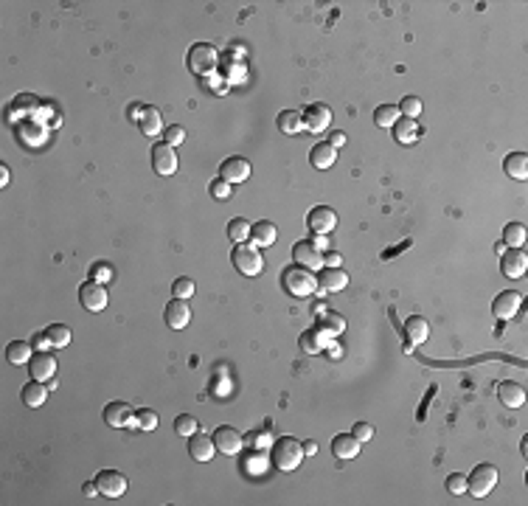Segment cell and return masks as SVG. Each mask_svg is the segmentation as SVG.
I'll use <instances>...</instances> for the list:
<instances>
[{
  "label": "cell",
  "mask_w": 528,
  "mask_h": 506,
  "mask_svg": "<svg viewBox=\"0 0 528 506\" xmlns=\"http://www.w3.org/2000/svg\"><path fill=\"white\" fill-rule=\"evenodd\" d=\"M281 284L284 290L295 299H312L318 293V273L301 267V264H292L281 273Z\"/></svg>",
  "instance_id": "6da1fadb"
},
{
  "label": "cell",
  "mask_w": 528,
  "mask_h": 506,
  "mask_svg": "<svg viewBox=\"0 0 528 506\" xmlns=\"http://www.w3.org/2000/svg\"><path fill=\"white\" fill-rule=\"evenodd\" d=\"M304 456H307L304 445H301L298 439H292V436H281V439H275V445H273V450H270V461H273L281 473H292V470H298L301 461H304Z\"/></svg>",
  "instance_id": "7a4b0ae2"
},
{
  "label": "cell",
  "mask_w": 528,
  "mask_h": 506,
  "mask_svg": "<svg viewBox=\"0 0 528 506\" xmlns=\"http://www.w3.org/2000/svg\"><path fill=\"white\" fill-rule=\"evenodd\" d=\"M186 65H189V70L194 77H211L216 70V65H219V51L211 42H194L189 48Z\"/></svg>",
  "instance_id": "3957f363"
},
{
  "label": "cell",
  "mask_w": 528,
  "mask_h": 506,
  "mask_svg": "<svg viewBox=\"0 0 528 506\" xmlns=\"http://www.w3.org/2000/svg\"><path fill=\"white\" fill-rule=\"evenodd\" d=\"M231 262H234V267H237L242 276H262V270H264V256H262L259 248L250 245V242L237 245V248L231 251Z\"/></svg>",
  "instance_id": "277c9868"
},
{
  "label": "cell",
  "mask_w": 528,
  "mask_h": 506,
  "mask_svg": "<svg viewBox=\"0 0 528 506\" xmlns=\"http://www.w3.org/2000/svg\"><path fill=\"white\" fill-rule=\"evenodd\" d=\"M497 478H500V473H497L495 464H478V467L467 475V489H470L475 498H486V495L497 487Z\"/></svg>",
  "instance_id": "5b68a950"
},
{
  "label": "cell",
  "mask_w": 528,
  "mask_h": 506,
  "mask_svg": "<svg viewBox=\"0 0 528 506\" xmlns=\"http://www.w3.org/2000/svg\"><path fill=\"white\" fill-rule=\"evenodd\" d=\"M292 259H295V264L307 267V270H312V273H321V270H323V251H321L312 239L295 242V245H292Z\"/></svg>",
  "instance_id": "8992f818"
},
{
  "label": "cell",
  "mask_w": 528,
  "mask_h": 506,
  "mask_svg": "<svg viewBox=\"0 0 528 506\" xmlns=\"http://www.w3.org/2000/svg\"><path fill=\"white\" fill-rule=\"evenodd\" d=\"M214 445L222 456H239L242 448H245V439H242V433L231 425H219L214 430Z\"/></svg>",
  "instance_id": "52a82bcc"
},
{
  "label": "cell",
  "mask_w": 528,
  "mask_h": 506,
  "mask_svg": "<svg viewBox=\"0 0 528 506\" xmlns=\"http://www.w3.org/2000/svg\"><path fill=\"white\" fill-rule=\"evenodd\" d=\"M307 228H310L315 237H329V234L337 228V214H335L329 205H315V208L307 214Z\"/></svg>",
  "instance_id": "ba28073f"
},
{
  "label": "cell",
  "mask_w": 528,
  "mask_h": 506,
  "mask_svg": "<svg viewBox=\"0 0 528 506\" xmlns=\"http://www.w3.org/2000/svg\"><path fill=\"white\" fill-rule=\"evenodd\" d=\"M79 301H82V307H85L88 313H102V310H107V304H110L107 287L99 284V281H85V284L79 287Z\"/></svg>",
  "instance_id": "9c48e42d"
},
{
  "label": "cell",
  "mask_w": 528,
  "mask_h": 506,
  "mask_svg": "<svg viewBox=\"0 0 528 506\" xmlns=\"http://www.w3.org/2000/svg\"><path fill=\"white\" fill-rule=\"evenodd\" d=\"M177 166H180V161H177L175 147H169V143H155V147H152V169L158 175L169 177V175L177 172Z\"/></svg>",
  "instance_id": "30bf717a"
},
{
  "label": "cell",
  "mask_w": 528,
  "mask_h": 506,
  "mask_svg": "<svg viewBox=\"0 0 528 506\" xmlns=\"http://www.w3.org/2000/svg\"><path fill=\"white\" fill-rule=\"evenodd\" d=\"M349 287V276L343 267H323L318 273V293L321 296H329V293H340Z\"/></svg>",
  "instance_id": "8fae6325"
},
{
  "label": "cell",
  "mask_w": 528,
  "mask_h": 506,
  "mask_svg": "<svg viewBox=\"0 0 528 506\" xmlns=\"http://www.w3.org/2000/svg\"><path fill=\"white\" fill-rule=\"evenodd\" d=\"M104 422H107L110 427H135V408H132L129 402H121V400L107 402V408H104Z\"/></svg>",
  "instance_id": "7c38bea8"
},
{
  "label": "cell",
  "mask_w": 528,
  "mask_h": 506,
  "mask_svg": "<svg viewBox=\"0 0 528 506\" xmlns=\"http://www.w3.org/2000/svg\"><path fill=\"white\" fill-rule=\"evenodd\" d=\"M96 484H99V492L107 495V498H121L127 492V487H129L127 475L118 473V470H102L96 475Z\"/></svg>",
  "instance_id": "4fadbf2b"
},
{
  "label": "cell",
  "mask_w": 528,
  "mask_h": 506,
  "mask_svg": "<svg viewBox=\"0 0 528 506\" xmlns=\"http://www.w3.org/2000/svg\"><path fill=\"white\" fill-rule=\"evenodd\" d=\"M29 372H31V380L51 383L56 377V357L51 351H37L29 363Z\"/></svg>",
  "instance_id": "5bb4252c"
},
{
  "label": "cell",
  "mask_w": 528,
  "mask_h": 506,
  "mask_svg": "<svg viewBox=\"0 0 528 506\" xmlns=\"http://www.w3.org/2000/svg\"><path fill=\"white\" fill-rule=\"evenodd\" d=\"M528 267V256L522 248H506V253H500V273L506 278H520Z\"/></svg>",
  "instance_id": "9a60e30c"
},
{
  "label": "cell",
  "mask_w": 528,
  "mask_h": 506,
  "mask_svg": "<svg viewBox=\"0 0 528 506\" xmlns=\"http://www.w3.org/2000/svg\"><path fill=\"white\" fill-rule=\"evenodd\" d=\"M402 332H405V351H413L416 346H422V343L427 340V335H430V324H427L422 315H410V318L405 321Z\"/></svg>",
  "instance_id": "2e32d148"
},
{
  "label": "cell",
  "mask_w": 528,
  "mask_h": 506,
  "mask_svg": "<svg viewBox=\"0 0 528 506\" xmlns=\"http://www.w3.org/2000/svg\"><path fill=\"white\" fill-rule=\"evenodd\" d=\"M329 124H332V110L326 107V104H321V102H315V104H310L307 110H304V129H310V132H323V129H329Z\"/></svg>",
  "instance_id": "e0dca14e"
},
{
  "label": "cell",
  "mask_w": 528,
  "mask_h": 506,
  "mask_svg": "<svg viewBox=\"0 0 528 506\" xmlns=\"http://www.w3.org/2000/svg\"><path fill=\"white\" fill-rule=\"evenodd\" d=\"M163 321H166L169 329H186L189 321H191V307H189V301H183V299H172V301L166 304Z\"/></svg>",
  "instance_id": "ac0fdd59"
},
{
  "label": "cell",
  "mask_w": 528,
  "mask_h": 506,
  "mask_svg": "<svg viewBox=\"0 0 528 506\" xmlns=\"http://www.w3.org/2000/svg\"><path fill=\"white\" fill-rule=\"evenodd\" d=\"M520 304H522V296L514 293V290H506V293H500V296L492 301V313H495V318H500V321H511V318L517 315Z\"/></svg>",
  "instance_id": "d6986e66"
},
{
  "label": "cell",
  "mask_w": 528,
  "mask_h": 506,
  "mask_svg": "<svg viewBox=\"0 0 528 506\" xmlns=\"http://www.w3.org/2000/svg\"><path fill=\"white\" fill-rule=\"evenodd\" d=\"M219 177L228 183H245L250 177V161L248 158H228L219 166Z\"/></svg>",
  "instance_id": "ffe728a7"
},
{
  "label": "cell",
  "mask_w": 528,
  "mask_h": 506,
  "mask_svg": "<svg viewBox=\"0 0 528 506\" xmlns=\"http://www.w3.org/2000/svg\"><path fill=\"white\" fill-rule=\"evenodd\" d=\"M298 343H301V349H304V351L318 354V351H323V349L332 346V335H329L323 326H312V329H307L304 335H301Z\"/></svg>",
  "instance_id": "44dd1931"
},
{
  "label": "cell",
  "mask_w": 528,
  "mask_h": 506,
  "mask_svg": "<svg viewBox=\"0 0 528 506\" xmlns=\"http://www.w3.org/2000/svg\"><path fill=\"white\" fill-rule=\"evenodd\" d=\"M216 453V445H214V436H202V433H194L189 436V456L194 461H211Z\"/></svg>",
  "instance_id": "7402d4cb"
},
{
  "label": "cell",
  "mask_w": 528,
  "mask_h": 506,
  "mask_svg": "<svg viewBox=\"0 0 528 506\" xmlns=\"http://www.w3.org/2000/svg\"><path fill=\"white\" fill-rule=\"evenodd\" d=\"M497 400L506 405V408H522L525 405V388L520 386V383H514V380H506V383H500L497 386Z\"/></svg>",
  "instance_id": "603a6c76"
},
{
  "label": "cell",
  "mask_w": 528,
  "mask_h": 506,
  "mask_svg": "<svg viewBox=\"0 0 528 506\" xmlns=\"http://www.w3.org/2000/svg\"><path fill=\"white\" fill-rule=\"evenodd\" d=\"M332 453L343 461L360 456V442L354 439V433H337V436L332 439Z\"/></svg>",
  "instance_id": "cb8c5ba5"
},
{
  "label": "cell",
  "mask_w": 528,
  "mask_h": 506,
  "mask_svg": "<svg viewBox=\"0 0 528 506\" xmlns=\"http://www.w3.org/2000/svg\"><path fill=\"white\" fill-rule=\"evenodd\" d=\"M31 357H34V343L29 340H12L6 346V360L12 366H29Z\"/></svg>",
  "instance_id": "d4e9b609"
},
{
  "label": "cell",
  "mask_w": 528,
  "mask_h": 506,
  "mask_svg": "<svg viewBox=\"0 0 528 506\" xmlns=\"http://www.w3.org/2000/svg\"><path fill=\"white\" fill-rule=\"evenodd\" d=\"M275 239H278V228H275V223H270V220H259V223H253L250 242H253L256 248H270Z\"/></svg>",
  "instance_id": "484cf974"
},
{
  "label": "cell",
  "mask_w": 528,
  "mask_h": 506,
  "mask_svg": "<svg viewBox=\"0 0 528 506\" xmlns=\"http://www.w3.org/2000/svg\"><path fill=\"white\" fill-rule=\"evenodd\" d=\"M138 129L146 138H158L163 132V116H161V110L158 107H146L143 116H141V121H138Z\"/></svg>",
  "instance_id": "4316f807"
},
{
  "label": "cell",
  "mask_w": 528,
  "mask_h": 506,
  "mask_svg": "<svg viewBox=\"0 0 528 506\" xmlns=\"http://www.w3.org/2000/svg\"><path fill=\"white\" fill-rule=\"evenodd\" d=\"M337 161V150L332 147V143H315L312 152H310V164L315 169H332Z\"/></svg>",
  "instance_id": "83f0119b"
},
{
  "label": "cell",
  "mask_w": 528,
  "mask_h": 506,
  "mask_svg": "<svg viewBox=\"0 0 528 506\" xmlns=\"http://www.w3.org/2000/svg\"><path fill=\"white\" fill-rule=\"evenodd\" d=\"M503 169L511 180H525L528 177V155L525 152H511L506 161H503Z\"/></svg>",
  "instance_id": "f1b7e54d"
},
{
  "label": "cell",
  "mask_w": 528,
  "mask_h": 506,
  "mask_svg": "<svg viewBox=\"0 0 528 506\" xmlns=\"http://www.w3.org/2000/svg\"><path fill=\"white\" fill-rule=\"evenodd\" d=\"M48 386L45 383H40V380H31L29 386H23V402L29 405V408H40V405H45V400H48Z\"/></svg>",
  "instance_id": "f546056e"
},
{
  "label": "cell",
  "mask_w": 528,
  "mask_h": 506,
  "mask_svg": "<svg viewBox=\"0 0 528 506\" xmlns=\"http://www.w3.org/2000/svg\"><path fill=\"white\" fill-rule=\"evenodd\" d=\"M394 141H399V143H413L416 138H419V124H416V118H399L394 127Z\"/></svg>",
  "instance_id": "4dcf8cb0"
},
{
  "label": "cell",
  "mask_w": 528,
  "mask_h": 506,
  "mask_svg": "<svg viewBox=\"0 0 528 506\" xmlns=\"http://www.w3.org/2000/svg\"><path fill=\"white\" fill-rule=\"evenodd\" d=\"M278 129L284 135H298L301 129H304V113H298V110H284L278 113Z\"/></svg>",
  "instance_id": "1f68e13d"
},
{
  "label": "cell",
  "mask_w": 528,
  "mask_h": 506,
  "mask_svg": "<svg viewBox=\"0 0 528 506\" xmlns=\"http://www.w3.org/2000/svg\"><path fill=\"white\" fill-rule=\"evenodd\" d=\"M250 231H253V226L245 220V216H234V220L228 223V237L234 239V245L248 242V239H250Z\"/></svg>",
  "instance_id": "d6a6232c"
},
{
  "label": "cell",
  "mask_w": 528,
  "mask_h": 506,
  "mask_svg": "<svg viewBox=\"0 0 528 506\" xmlns=\"http://www.w3.org/2000/svg\"><path fill=\"white\" fill-rule=\"evenodd\" d=\"M525 239H528V234H525V226H522V223H509V226L503 228V245H506V248H522Z\"/></svg>",
  "instance_id": "836d02e7"
},
{
  "label": "cell",
  "mask_w": 528,
  "mask_h": 506,
  "mask_svg": "<svg viewBox=\"0 0 528 506\" xmlns=\"http://www.w3.org/2000/svg\"><path fill=\"white\" fill-rule=\"evenodd\" d=\"M318 326H323L332 338H337V335L346 332V318L340 313H335V310H326V313H321V324Z\"/></svg>",
  "instance_id": "e575fe53"
},
{
  "label": "cell",
  "mask_w": 528,
  "mask_h": 506,
  "mask_svg": "<svg viewBox=\"0 0 528 506\" xmlns=\"http://www.w3.org/2000/svg\"><path fill=\"white\" fill-rule=\"evenodd\" d=\"M402 118V113H399V107L397 104H380L374 110V121H376V127H394L397 121Z\"/></svg>",
  "instance_id": "d590c367"
},
{
  "label": "cell",
  "mask_w": 528,
  "mask_h": 506,
  "mask_svg": "<svg viewBox=\"0 0 528 506\" xmlns=\"http://www.w3.org/2000/svg\"><path fill=\"white\" fill-rule=\"evenodd\" d=\"M194 293H197V284H194V278H189V276L175 278V284H172V299H183V301H189Z\"/></svg>",
  "instance_id": "8d00e7d4"
},
{
  "label": "cell",
  "mask_w": 528,
  "mask_h": 506,
  "mask_svg": "<svg viewBox=\"0 0 528 506\" xmlns=\"http://www.w3.org/2000/svg\"><path fill=\"white\" fill-rule=\"evenodd\" d=\"M48 338H51V349H65L70 343V329L65 324H51L48 329Z\"/></svg>",
  "instance_id": "74e56055"
},
{
  "label": "cell",
  "mask_w": 528,
  "mask_h": 506,
  "mask_svg": "<svg viewBox=\"0 0 528 506\" xmlns=\"http://www.w3.org/2000/svg\"><path fill=\"white\" fill-rule=\"evenodd\" d=\"M135 427L138 430H155L158 427V413L152 408H138L135 411Z\"/></svg>",
  "instance_id": "f35d334b"
},
{
  "label": "cell",
  "mask_w": 528,
  "mask_h": 506,
  "mask_svg": "<svg viewBox=\"0 0 528 506\" xmlns=\"http://www.w3.org/2000/svg\"><path fill=\"white\" fill-rule=\"evenodd\" d=\"M197 419L191 416V413H180L177 419H175V433H180V436H194L197 433Z\"/></svg>",
  "instance_id": "ab89813d"
},
{
  "label": "cell",
  "mask_w": 528,
  "mask_h": 506,
  "mask_svg": "<svg viewBox=\"0 0 528 506\" xmlns=\"http://www.w3.org/2000/svg\"><path fill=\"white\" fill-rule=\"evenodd\" d=\"M399 113H402L405 118H419V116H422V102H419L416 96H405L402 104H399Z\"/></svg>",
  "instance_id": "60d3db41"
},
{
  "label": "cell",
  "mask_w": 528,
  "mask_h": 506,
  "mask_svg": "<svg viewBox=\"0 0 528 506\" xmlns=\"http://www.w3.org/2000/svg\"><path fill=\"white\" fill-rule=\"evenodd\" d=\"M113 276H115V270L110 264H104V262L93 264V270H90V281H99V284H110Z\"/></svg>",
  "instance_id": "b9f144b4"
},
{
  "label": "cell",
  "mask_w": 528,
  "mask_h": 506,
  "mask_svg": "<svg viewBox=\"0 0 528 506\" xmlns=\"http://www.w3.org/2000/svg\"><path fill=\"white\" fill-rule=\"evenodd\" d=\"M447 492L449 495H464L467 492V475L464 473H452L447 478Z\"/></svg>",
  "instance_id": "7bdbcfd3"
},
{
  "label": "cell",
  "mask_w": 528,
  "mask_h": 506,
  "mask_svg": "<svg viewBox=\"0 0 528 506\" xmlns=\"http://www.w3.org/2000/svg\"><path fill=\"white\" fill-rule=\"evenodd\" d=\"M186 141V129L180 124H172L166 132H163V143H169V147H180V143Z\"/></svg>",
  "instance_id": "ee69618b"
},
{
  "label": "cell",
  "mask_w": 528,
  "mask_h": 506,
  "mask_svg": "<svg viewBox=\"0 0 528 506\" xmlns=\"http://www.w3.org/2000/svg\"><path fill=\"white\" fill-rule=\"evenodd\" d=\"M211 197H216V200H228V197H231V183H228V180H222V177H216V180L211 183Z\"/></svg>",
  "instance_id": "f6af8a7d"
},
{
  "label": "cell",
  "mask_w": 528,
  "mask_h": 506,
  "mask_svg": "<svg viewBox=\"0 0 528 506\" xmlns=\"http://www.w3.org/2000/svg\"><path fill=\"white\" fill-rule=\"evenodd\" d=\"M351 433H354V439L362 445V442H371L374 439V427L368 425V422H357L354 427H351Z\"/></svg>",
  "instance_id": "bcb514c9"
},
{
  "label": "cell",
  "mask_w": 528,
  "mask_h": 506,
  "mask_svg": "<svg viewBox=\"0 0 528 506\" xmlns=\"http://www.w3.org/2000/svg\"><path fill=\"white\" fill-rule=\"evenodd\" d=\"M343 264V256L337 251H326L323 253V267H340Z\"/></svg>",
  "instance_id": "7dc6e473"
},
{
  "label": "cell",
  "mask_w": 528,
  "mask_h": 506,
  "mask_svg": "<svg viewBox=\"0 0 528 506\" xmlns=\"http://www.w3.org/2000/svg\"><path fill=\"white\" fill-rule=\"evenodd\" d=\"M31 343L37 346V351H48V349H51V338H48V332H37Z\"/></svg>",
  "instance_id": "c3c4849f"
},
{
  "label": "cell",
  "mask_w": 528,
  "mask_h": 506,
  "mask_svg": "<svg viewBox=\"0 0 528 506\" xmlns=\"http://www.w3.org/2000/svg\"><path fill=\"white\" fill-rule=\"evenodd\" d=\"M329 143H332V147H335V150H340V147H343V143H346V132H340V129H335V132L329 135Z\"/></svg>",
  "instance_id": "681fc988"
},
{
  "label": "cell",
  "mask_w": 528,
  "mask_h": 506,
  "mask_svg": "<svg viewBox=\"0 0 528 506\" xmlns=\"http://www.w3.org/2000/svg\"><path fill=\"white\" fill-rule=\"evenodd\" d=\"M143 110H146L143 104H129V110H127V116H129V118H132V121L138 124V121H141V116H143Z\"/></svg>",
  "instance_id": "f907efd6"
},
{
  "label": "cell",
  "mask_w": 528,
  "mask_h": 506,
  "mask_svg": "<svg viewBox=\"0 0 528 506\" xmlns=\"http://www.w3.org/2000/svg\"><path fill=\"white\" fill-rule=\"evenodd\" d=\"M82 492H85L88 498H96V495H102V492H99V484H96V481H88V484L82 487Z\"/></svg>",
  "instance_id": "816d5d0a"
},
{
  "label": "cell",
  "mask_w": 528,
  "mask_h": 506,
  "mask_svg": "<svg viewBox=\"0 0 528 506\" xmlns=\"http://www.w3.org/2000/svg\"><path fill=\"white\" fill-rule=\"evenodd\" d=\"M0 186H9V166L0 164Z\"/></svg>",
  "instance_id": "f5cc1de1"
},
{
  "label": "cell",
  "mask_w": 528,
  "mask_h": 506,
  "mask_svg": "<svg viewBox=\"0 0 528 506\" xmlns=\"http://www.w3.org/2000/svg\"><path fill=\"white\" fill-rule=\"evenodd\" d=\"M304 450L312 456V453H318V445H315V442H307V445H304Z\"/></svg>",
  "instance_id": "db71d44e"
}]
</instances>
